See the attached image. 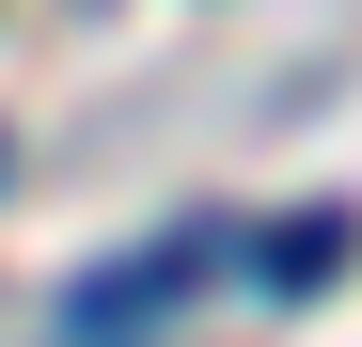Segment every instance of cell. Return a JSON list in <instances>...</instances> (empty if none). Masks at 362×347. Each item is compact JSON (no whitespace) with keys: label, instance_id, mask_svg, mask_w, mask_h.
I'll list each match as a JSON object with an SVG mask.
<instances>
[{"label":"cell","instance_id":"6da1fadb","mask_svg":"<svg viewBox=\"0 0 362 347\" xmlns=\"http://www.w3.org/2000/svg\"><path fill=\"white\" fill-rule=\"evenodd\" d=\"M205 268H236V237H221V221H173L158 253H127V268H95V284H79V347H110V331H142V316L173 300V284H205Z\"/></svg>","mask_w":362,"mask_h":347},{"label":"cell","instance_id":"7a4b0ae2","mask_svg":"<svg viewBox=\"0 0 362 347\" xmlns=\"http://www.w3.org/2000/svg\"><path fill=\"white\" fill-rule=\"evenodd\" d=\"M362 253V205H299V221H268V237H252V284H284V300H299V284H331Z\"/></svg>","mask_w":362,"mask_h":347}]
</instances>
